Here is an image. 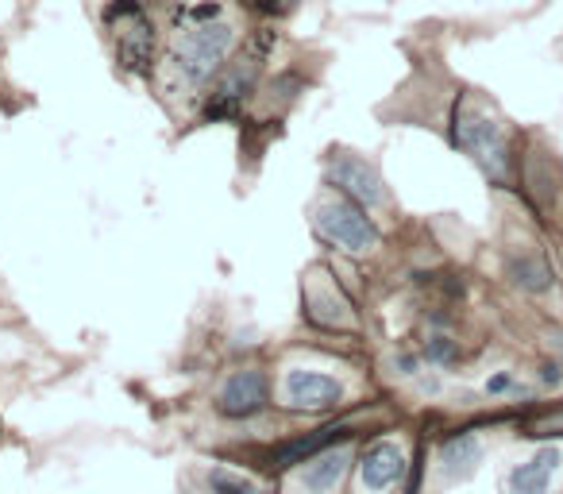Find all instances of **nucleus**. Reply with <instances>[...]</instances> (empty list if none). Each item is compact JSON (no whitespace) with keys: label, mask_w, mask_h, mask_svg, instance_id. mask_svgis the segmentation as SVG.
<instances>
[{"label":"nucleus","mask_w":563,"mask_h":494,"mask_svg":"<svg viewBox=\"0 0 563 494\" xmlns=\"http://www.w3.org/2000/svg\"><path fill=\"white\" fill-rule=\"evenodd\" d=\"M235 47V28L220 17H189V24L174 35V66L189 86H209L224 70Z\"/></svg>","instance_id":"1"},{"label":"nucleus","mask_w":563,"mask_h":494,"mask_svg":"<svg viewBox=\"0 0 563 494\" xmlns=\"http://www.w3.org/2000/svg\"><path fill=\"white\" fill-rule=\"evenodd\" d=\"M317 232H321V240H329L332 248H340V252H347V255H363V252H371V248H378L375 220L355 201L321 205V209H317Z\"/></svg>","instance_id":"2"},{"label":"nucleus","mask_w":563,"mask_h":494,"mask_svg":"<svg viewBox=\"0 0 563 494\" xmlns=\"http://www.w3.org/2000/svg\"><path fill=\"white\" fill-rule=\"evenodd\" d=\"M455 143L483 166L490 178H506L509 171V151H506V135H501L498 120L483 117L475 109H460L455 112Z\"/></svg>","instance_id":"3"},{"label":"nucleus","mask_w":563,"mask_h":494,"mask_svg":"<svg viewBox=\"0 0 563 494\" xmlns=\"http://www.w3.org/2000/svg\"><path fill=\"white\" fill-rule=\"evenodd\" d=\"M258 63H263V51L258 55L235 58L228 70H220L212 94L205 97V120H235L247 105V97L255 94L258 81Z\"/></svg>","instance_id":"4"},{"label":"nucleus","mask_w":563,"mask_h":494,"mask_svg":"<svg viewBox=\"0 0 563 494\" xmlns=\"http://www.w3.org/2000/svg\"><path fill=\"white\" fill-rule=\"evenodd\" d=\"M329 182L347 197V201L363 205V209H375L386 201L383 174L367 163V158L352 155V151H332L329 158Z\"/></svg>","instance_id":"5"},{"label":"nucleus","mask_w":563,"mask_h":494,"mask_svg":"<svg viewBox=\"0 0 563 494\" xmlns=\"http://www.w3.org/2000/svg\"><path fill=\"white\" fill-rule=\"evenodd\" d=\"M109 17H120V32H117L120 63L135 74H147L151 58H155V32H151L143 9L140 4H132V0H120V4H112L109 9Z\"/></svg>","instance_id":"6"},{"label":"nucleus","mask_w":563,"mask_h":494,"mask_svg":"<svg viewBox=\"0 0 563 494\" xmlns=\"http://www.w3.org/2000/svg\"><path fill=\"white\" fill-rule=\"evenodd\" d=\"M344 398V386L336 383L324 371H290L282 378V402L290 409H309V414H321V409H332L336 402Z\"/></svg>","instance_id":"7"},{"label":"nucleus","mask_w":563,"mask_h":494,"mask_svg":"<svg viewBox=\"0 0 563 494\" xmlns=\"http://www.w3.org/2000/svg\"><path fill=\"white\" fill-rule=\"evenodd\" d=\"M266 402H271V383H266V375L255 367L235 371L217 391V409L224 417H255L266 409Z\"/></svg>","instance_id":"8"},{"label":"nucleus","mask_w":563,"mask_h":494,"mask_svg":"<svg viewBox=\"0 0 563 494\" xmlns=\"http://www.w3.org/2000/svg\"><path fill=\"white\" fill-rule=\"evenodd\" d=\"M306 317L321 329H344V325H352V301L317 271L306 286Z\"/></svg>","instance_id":"9"},{"label":"nucleus","mask_w":563,"mask_h":494,"mask_svg":"<svg viewBox=\"0 0 563 494\" xmlns=\"http://www.w3.org/2000/svg\"><path fill=\"white\" fill-rule=\"evenodd\" d=\"M347 463H352V452L347 448H324V452L309 455L306 468L298 475V491L301 494H332L347 475Z\"/></svg>","instance_id":"10"},{"label":"nucleus","mask_w":563,"mask_h":494,"mask_svg":"<svg viewBox=\"0 0 563 494\" xmlns=\"http://www.w3.org/2000/svg\"><path fill=\"white\" fill-rule=\"evenodd\" d=\"M401 475H406V452H401L394 440H378V444H371L367 452H363L360 479L371 494L390 491Z\"/></svg>","instance_id":"11"},{"label":"nucleus","mask_w":563,"mask_h":494,"mask_svg":"<svg viewBox=\"0 0 563 494\" xmlns=\"http://www.w3.org/2000/svg\"><path fill=\"white\" fill-rule=\"evenodd\" d=\"M478 463H483V440L475 432H460V437H448L440 444V475L448 483H460V479L475 475Z\"/></svg>","instance_id":"12"},{"label":"nucleus","mask_w":563,"mask_h":494,"mask_svg":"<svg viewBox=\"0 0 563 494\" xmlns=\"http://www.w3.org/2000/svg\"><path fill=\"white\" fill-rule=\"evenodd\" d=\"M555 471H560V448H544L509 471V494H548Z\"/></svg>","instance_id":"13"},{"label":"nucleus","mask_w":563,"mask_h":494,"mask_svg":"<svg viewBox=\"0 0 563 494\" xmlns=\"http://www.w3.org/2000/svg\"><path fill=\"white\" fill-rule=\"evenodd\" d=\"M340 437H347V425H324V429H317L313 437H301L294 440V444H282L278 452H274V460H278V468H290V463H306L309 455L324 452V448H332Z\"/></svg>","instance_id":"14"},{"label":"nucleus","mask_w":563,"mask_h":494,"mask_svg":"<svg viewBox=\"0 0 563 494\" xmlns=\"http://www.w3.org/2000/svg\"><path fill=\"white\" fill-rule=\"evenodd\" d=\"M509 275H514V283L521 286V290H532V294H544L548 286H552V271H548V263L537 260V255H517V260H509Z\"/></svg>","instance_id":"15"},{"label":"nucleus","mask_w":563,"mask_h":494,"mask_svg":"<svg viewBox=\"0 0 563 494\" xmlns=\"http://www.w3.org/2000/svg\"><path fill=\"white\" fill-rule=\"evenodd\" d=\"M205 486H209V494H258L255 479L232 468H212L209 475H205Z\"/></svg>","instance_id":"16"},{"label":"nucleus","mask_w":563,"mask_h":494,"mask_svg":"<svg viewBox=\"0 0 563 494\" xmlns=\"http://www.w3.org/2000/svg\"><path fill=\"white\" fill-rule=\"evenodd\" d=\"M455 355H460V348H455L448 337H432L429 340V360L432 363H452Z\"/></svg>","instance_id":"17"},{"label":"nucleus","mask_w":563,"mask_h":494,"mask_svg":"<svg viewBox=\"0 0 563 494\" xmlns=\"http://www.w3.org/2000/svg\"><path fill=\"white\" fill-rule=\"evenodd\" d=\"M251 9L266 12V17H286L294 9V0H247Z\"/></svg>","instance_id":"18"},{"label":"nucleus","mask_w":563,"mask_h":494,"mask_svg":"<svg viewBox=\"0 0 563 494\" xmlns=\"http://www.w3.org/2000/svg\"><path fill=\"white\" fill-rule=\"evenodd\" d=\"M509 386H514V378H509V375H494L490 383H486V391H490V394H501V391H509Z\"/></svg>","instance_id":"19"}]
</instances>
